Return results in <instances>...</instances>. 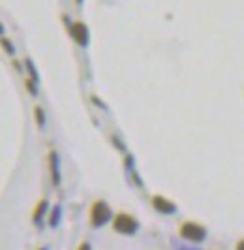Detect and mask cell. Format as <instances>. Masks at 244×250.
Listing matches in <instances>:
<instances>
[{"instance_id":"cell-1","label":"cell","mask_w":244,"mask_h":250,"mask_svg":"<svg viewBox=\"0 0 244 250\" xmlns=\"http://www.w3.org/2000/svg\"><path fill=\"white\" fill-rule=\"evenodd\" d=\"M109 216H111L109 207H107L103 201H96V203L92 205V211H90V220H92V224H94V226L105 224V222L109 220Z\"/></svg>"},{"instance_id":"cell-2","label":"cell","mask_w":244,"mask_h":250,"mask_svg":"<svg viewBox=\"0 0 244 250\" xmlns=\"http://www.w3.org/2000/svg\"><path fill=\"white\" fill-rule=\"evenodd\" d=\"M113 228L121 233H132L137 229V222H135V218L128 216V214H117V218L113 220Z\"/></svg>"},{"instance_id":"cell-3","label":"cell","mask_w":244,"mask_h":250,"mask_svg":"<svg viewBox=\"0 0 244 250\" xmlns=\"http://www.w3.org/2000/svg\"><path fill=\"white\" fill-rule=\"evenodd\" d=\"M181 235L188 241H201L205 237V228L199 224H194V222H186V224L181 228Z\"/></svg>"},{"instance_id":"cell-4","label":"cell","mask_w":244,"mask_h":250,"mask_svg":"<svg viewBox=\"0 0 244 250\" xmlns=\"http://www.w3.org/2000/svg\"><path fill=\"white\" fill-rule=\"evenodd\" d=\"M70 32H72L73 40L79 43V45H86L88 43V30L83 23H73L70 26Z\"/></svg>"},{"instance_id":"cell-5","label":"cell","mask_w":244,"mask_h":250,"mask_svg":"<svg viewBox=\"0 0 244 250\" xmlns=\"http://www.w3.org/2000/svg\"><path fill=\"white\" fill-rule=\"evenodd\" d=\"M152 203H154V207H156L158 211H162V213H173V211H175V205H173L171 201L160 198V196L152 198Z\"/></svg>"},{"instance_id":"cell-6","label":"cell","mask_w":244,"mask_h":250,"mask_svg":"<svg viewBox=\"0 0 244 250\" xmlns=\"http://www.w3.org/2000/svg\"><path fill=\"white\" fill-rule=\"evenodd\" d=\"M34 111H36V117H38V125L41 126V125H43V111H41L40 107H36Z\"/></svg>"},{"instance_id":"cell-7","label":"cell","mask_w":244,"mask_h":250,"mask_svg":"<svg viewBox=\"0 0 244 250\" xmlns=\"http://www.w3.org/2000/svg\"><path fill=\"white\" fill-rule=\"evenodd\" d=\"M45 211V201H41L40 205H38V209H36V214H34V218H38L40 216V213H43Z\"/></svg>"},{"instance_id":"cell-8","label":"cell","mask_w":244,"mask_h":250,"mask_svg":"<svg viewBox=\"0 0 244 250\" xmlns=\"http://www.w3.org/2000/svg\"><path fill=\"white\" fill-rule=\"evenodd\" d=\"M2 43H4V47H6V51H8V53H10V55H13V45H10V42H8V40H6V38H4V40H2Z\"/></svg>"},{"instance_id":"cell-9","label":"cell","mask_w":244,"mask_h":250,"mask_svg":"<svg viewBox=\"0 0 244 250\" xmlns=\"http://www.w3.org/2000/svg\"><path fill=\"white\" fill-rule=\"evenodd\" d=\"M26 87H28V90H30L32 94H36V87H34V83H32V81H26Z\"/></svg>"},{"instance_id":"cell-10","label":"cell","mask_w":244,"mask_h":250,"mask_svg":"<svg viewBox=\"0 0 244 250\" xmlns=\"http://www.w3.org/2000/svg\"><path fill=\"white\" fill-rule=\"evenodd\" d=\"M237 250H244V239L239 243V245H237Z\"/></svg>"},{"instance_id":"cell-11","label":"cell","mask_w":244,"mask_h":250,"mask_svg":"<svg viewBox=\"0 0 244 250\" xmlns=\"http://www.w3.org/2000/svg\"><path fill=\"white\" fill-rule=\"evenodd\" d=\"M75 2H77V4H81V2H83V0H75Z\"/></svg>"}]
</instances>
